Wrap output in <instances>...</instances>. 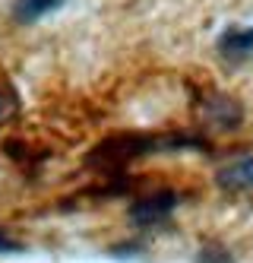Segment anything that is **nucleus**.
<instances>
[{"instance_id":"nucleus-1","label":"nucleus","mask_w":253,"mask_h":263,"mask_svg":"<svg viewBox=\"0 0 253 263\" xmlns=\"http://www.w3.org/2000/svg\"><path fill=\"white\" fill-rule=\"evenodd\" d=\"M174 206H178V194L162 191V194H152V197L136 200V203L130 206V219H133L136 225H143V229H149V225L165 222V219L174 213Z\"/></svg>"},{"instance_id":"nucleus-2","label":"nucleus","mask_w":253,"mask_h":263,"mask_svg":"<svg viewBox=\"0 0 253 263\" xmlns=\"http://www.w3.org/2000/svg\"><path fill=\"white\" fill-rule=\"evenodd\" d=\"M219 51L228 61H250L253 58V26L250 29H228L219 39Z\"/></svg>"},{"instance_id":"nucleus-3","label":"nucleus","mask_w":253,"mask_h":263,"mask_svg":"<svg viewBox=\"0 0 253 263\" xmlns=\"http://www.w3.org/2000/svg\"><path fill=\"white\" fill-rule=\"evenodd\" d=\"M219 184L228 187V191H250L253 187V156L231 162L228 168L219 172Z\"/></svg>"},{"instance_id":"nucleus-4","label":"nucleus","mask_w":253,"mask_h":263,"mask_svg":"<svg viewBox=\"0 0 253 263\" xmlns=\"http://www.w3.org/2000/svg\"><path fill=\"white\" fill-rule=\"evenodd\" d=\"M64 0H16V7H13V16H16V23H35V20H42L45 13L57 10Z\"/></svg>"},{"instance_id":"nucleus-5","label":"nucleus","mask_w":253,"mask_h":263,"mask_svg":"<svg viewBox=\"0 0 253 263\" xmlns=\"http://www.w3.org/2000/svg\"><path fill=\"white\" fill-rule=\"evenodd\" d=\"M19 251V241H13L7 232H0V254H16Z\"/></svg>"}]
</instances>
